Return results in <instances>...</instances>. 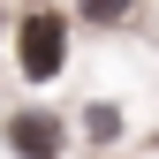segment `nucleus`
Instances as JSON below:
<instances>
[{
	"instance_id": "nucleus-1",
	"label": "nucleus",
	"mask_w": 159,
	"mask_h": 159,
	"mask_svg": "<svg viewBox=\"0 0 159 159\" xmlns=\"http://www.w3.org/2000/svg\"><path fill=\"white\" fill-rule=\"evenodd\" d=\"M68 68V15L61 8H30L15 23V76L23 84H53Z\"/></svg>"
},
{
	"instance_id": "nucleus-2",
	"label": "nucleus",
	"mask_w": 159,
	"mask_h": 159,
	"mask_svg": "<svg viewBox=\"0 0 159 159\" xmlns=\"http://www.w3.org/2000/svg\"><path fill=\"white\" fill-rule=\"evenodd\" d=\"M0 144H8V159H61L68 152V121L53 106H15L0 121Z\"/></svg>"
},
{
	"instance_id": "nucleus-3",
	"label": "nucleus",
	"mask_w": 159,
	"mask_h": 159,
	"mask_svg": "<svg viewBox=\"0 0 159 159\" xmlns=\"http://www.w3.org/2000/svg\"><path fill=\"white\" fill-rule=\"evenodd\" d=\"M121 106H106V98H98V106H84V136H91V144H121Z\"/></svg>"
},
{
	"instance_id": "nucleus-4",
	"label": "nucleus",
	"mask_w": 159,
	"mask_h": 159,
	"mask_svg": "<svg viewBox=\"0 0 159 159\" xmlns=\"http://www.w3.org/2000/svg\"><path fill=\"white\" fill-rule=\"evenodd\" d=\"M76 8H84V23H129L136 0H76Z\"/></svg>"
}]
</instances>
